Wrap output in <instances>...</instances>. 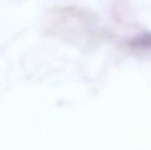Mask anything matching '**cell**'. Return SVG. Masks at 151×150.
I'll list each match as a JSON object with an SVG mask.
<instances>
[{"label": "cell", "instance_id": "obj_1", "mask_svg": "<svg viewBox=\"0 0 151 150\" xmlns=\"http://www.w3.org/2000/svg\"><path fill=\"white\" fill-rule=\"evenodd\" d=\"M151 36L149 32H142L131 39L127 42V46L135 49H146L149 48L151 44Z\"/></svg>", "mask_w": 151, "mask_h": 150}]
</instances>
